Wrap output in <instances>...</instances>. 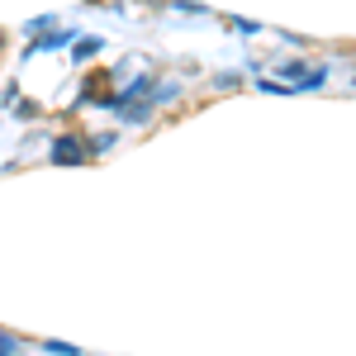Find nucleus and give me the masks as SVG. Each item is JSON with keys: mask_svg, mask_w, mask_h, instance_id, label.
Returning a JSON list of instances; mask_svg holds the SVG:
<instances>
[{"mask_svg": "<svg viewBox=\"0 0 356 356\" xmlns=\"http://www.w3.org/2000/svg\"><path fill=\"white\" fill-rule=\"evenodd\" d=\"M95 152H90V143L86 138H76V134H62L53 143V162L57 166H81V162H90Z\"/></svg>", "mask_w": 356, "mask_h": 356, "instance_id": "1", "label": "nucleus"}, {"mask_svg": "<svg viewBox=\"0 0 356 356\" xmlns=\"http://www.w3.org/2000/svg\"><path fill=\"white\" fill-rule=\"evenodd\" d=\"M119 119H124V124H147V119H152V100H134V105H119Z\"/></svg>", "mask_w": 356, "mask_h": 356, "instance_id": "2", "label": "nucleus"}, {"mask_svg": "<svg viewBox=\"0 0 356 356\" xmlns=\"http://www.w3.org/2000/svg\"><path fill=\"white\" fill-rule=\"evenodd\" d=\"M72 38H76V33H72V29H53V33H48V38H38V43H29L24 53H43V48H67V43H72Z\"/></svg>", "mask_w": 356, "mask_h": 356, "instance_id": "3", "label": "nucleus"}, {"mask_svg": "<svg viewBox=\"0 0 356 356\" xmlns=\"http://www.w3.org/2000/svg\"><path fill=\"white\" fill-rule=\"evenodd\" d=\"M72 53H76V62H86V57H95V53H100V38H81V43L72 48Z\"/></svg>", "mask_w": 356, "mask_h": 356, "instance_id": "4", "label": "nucleus"}, {"mask_svg": "<svg viewBox=\"0 0 356 356\" xmlns=\"http://www.w3.org/2000/svg\"><path fill=\"white\" fill-rule=\"evenodd\" d=\"M90 143V152H110L114 147V134H95V138H86Z\"/></svg>", "mask_w": 356, "mask_h": 356, "instance_id": "5", "label": "nucleus"}, {"mask_svg": "<svg viewBox=\"0 0 356 356\" xmlns=\"http://www.w3.org/2000/svg\"><path fill=\"white\" fill-rule=\"evenodd\" d=\"M0 356H19V337H10V332H0Z\"/></svg>", "mask_w": 356, "mask_h": 356, "instance_id": "6", "label": "nucleus"}, {"mask_svg": "<svg viewBox=\"0 0 356 356\" xmlns=\"http://www.w3.org/2000/svg\"><path fill=\"white\" fill-rule=\"evenodd\" d=\"M48 352H57V356H76V347H72V342H48Z\"/></svg>", "mask_w": 356, "mask_h": 356, "instance_id": "7", "label": "nucleus"}]
</instances>
